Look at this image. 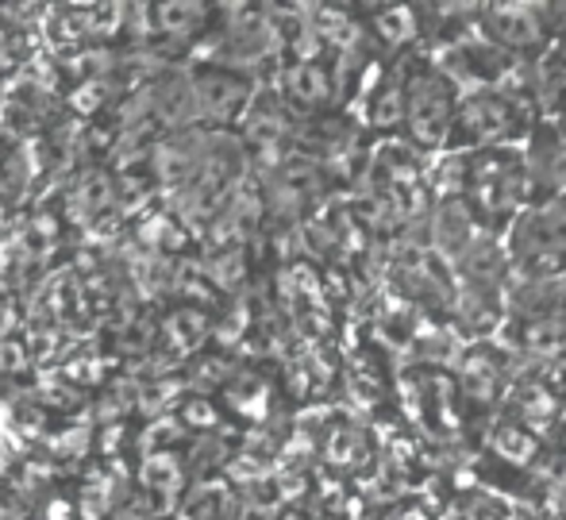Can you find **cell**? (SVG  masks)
Listing matches in <instances>:
<instances>
[{
	"instance_id": "11",
	"label": "cell",
	"mask_w": 566,
	"mask_h": 520,
	"mask_svg": "<svg viewBox=\"0 0 566 520\" xmlns=\"http://www.w3.org/2000/svg\"><path fill=\"white\" fill-rule=\"evenodd\" d=\"M170 335L181 347H197V343L209 335V320H205L201 309H178L170 316Z\"/></svg>"
},
{
	"instance_id": "17",
	"label": "cell",
	"mask_w": 566,
	"mask_h": 520,
	"mask_svg": "<svg viewBox=\"0 0 566 520\" xmlns=\"http://www.w3.org/2000/svg\"><path fill=\"white\" fill-rule=\"evenodd\" d=\"M212 278H217L220 285H235V278H243V254L239 251H228L224 259L212 267Z\"/></svg>"
},
{
	"instance_id": "19",
	"label": "cell",
	"mask_w": 566,
	"mask_h": 520,
	"mask_svg": "<svg viewBox=\"0 0 566 520\" xmlns=\"http://www.w3.org/2000/svg\"><path fill=\"white\" fill-rule=\"evenodd\" d=\"M559 139L566 143V108H563V116H559Z\"/></svg>"
},
{
	"instance_id": "9",
	"label": "cell",
	"mask_w": 566,
	"mask_h": 520,
	"mask_svg": "<svg viewBox=\"0 0 566 520\" xmlns=\"http://www.w3.org/2000/svg\"><path fill=\"white\" fill-rule=\"evenodd\" d=\"M155 15H158V28H163L166 35L186 39L189 31L201 28L205 15H209V8H205V4H158Z\"/></svg>"
},
{
	"instance_id": "18",
	"label": "cell",
	"mask_w": 566,
	"mask_h": 520,
	"mask_svg": "<svg viewBox=\"0 0 566 520\" xmlns=\"http://www.w3.org/2000/svg\"><path fill=\"white\" fill-rule=\"evenodd\" d=\"M186 420L197 424V428H212L217 424V409L209 402H189L186 405Z\"/></svg>"
},
{
	"instance_id": "10",
	"label": "cell",
	"mask_w": 566,
	"mask_h": 520,
	"mask_svg": "<svg viewBox=\"0 0 566 520\" xmlns=\"http://www.w3.org/2000/svg\"><path fill=\"white\" fill-rule=\"evenodd\" d=\"M370 119L378 127H394L405 119V85L401 82H389L381 93H374L370 104Z\"/></svg>"
},
{
	"instance_id": "20",
	"label": "cell",
	"mask_w": 566,
	"mask_h": 520,
	"mask_svg": "<svg viewBox=\"0 0 566 520\" xmlns=\"http://www.w3.org/2000/svg\"><path fill=\"white\" fill-rule=\"evenodd\" d=\"M0 216H4V208H0Z\"/></svg>"
},
{
	"instance_id": "12",
	"label": "cell",
	"mask_w": 566,
	"mask_h": 520,
	"mask_svg": "<svg viewBox=\"0 0 566 520\" xmlns=\"http://www.w3.org/2000/svg\"><path fill=\"white\" fill-rule=\"evenodd\" d=\"M328 459L332 462H347V467H355V462L366 459V439L358 436L355 428H339L336 436L328 439Z\"/></svg>"
},
{
	"instance_id": "3",
	"label": "cell",
	"mask_w": 566,
	"mask_h": 520,
	"mask_svg": "<svg viewBox=\"0 0 566 520\" xmlns=\"http://www.w3.org/2000/svg\"><path fill=\"white\" fill-rule=\"evenodd\" d=\"M193 93L197 116L209 119V124H228L239 112L251 108V85L235 74H224V70H209V74L193 77Z\"/></svg>"
},
{
	"instance_id": "15",
	"label": "cell",
	"mask_w": 566,
	"mask_h": 520,
	"mask_svg": "<svg viewBox=\"0 0 566 520\" xmlns=\"http://www.w3.org/2000/svg\"><path fill=\"white\" fill-rule=\"evenodd\" d=\"M497 447H505L501 455H509V459H516V462H524V459L536 455V439L524 436V431H516V428L497 431Z\"/></svg>"
},
{
	"instance_id": "1",
	"label": "cell",
	"mask_w": 566,
	"mask_h": 520,
	"mask_svg": "<svg viewBox=\"0 0 566 520\" xmlns=\"http://www.w3.org/2000/svg\"><path fill=\"white\" fill-rule=\"evenodd\" d=\"M405 119H409L412 139L424 143V147H436V143L448 139L451 124L459 119L448 82L436 74L412 77V82L405 85Z\"/></svg>"
},
{
	"instance_id": "16",
	"label": "cell",
	"mask_w": 566,
	"mask_h": 520,
	"mask_svg": "<svg viewBox=\"0 0 566 520\" xmlns=\"http://www.w3.org/2000/svg\"><path fill=\"white\" fill-rule=\"evenodd\" d=\"M28 366V351L15 340H0V374H20Z\"/></svg>"
},
{
	"instance_id": "13",
	"label": "cell",
	"mask_w": 566,
	"mask_h": 520,
	"mask_svg": "<svg viewBox=\"0 0 566 520\" xmlns=\"http://www.w3.org/2000/svg\"><path fill=\"white\" fill-rule=\"evenodd\" d=\"M378 31L389 39V43H405V39L417 31V20H412V12L409 8H394V12H386L378 20Z\"/></svg>"
},
{
	"instance_id": "6",
	"label": "cell",
	"mask_w": 566,
	"mask_h": 520,
	"mask_svg": "<svg viewBox=\"0 0 566 520\" xmlns=\"http://www.w3.org/2000/svg\"><path fill=\"white\" fill-rule=\"evenodd\" d=\"M282 85H285V97L297 104V108H321L332 97L328 70L316 66V62H293L282 74Z\"/></svg>"
},
{
	"instance_id": "5",
	"label": "cell",
	"mask_w": 566,
	"mask_h": 520,
	"mask_svg": "<svg viewBox=\"0 0 566 520\" xmlns=\"http://www.w3.org/2000/svg\"><path fill=\"white\" fill-rule=\"evenodd\" d=\"M459 124L470 139L478 143H501L516 132V112L501 97H474L459 108Z\"/></svg>"
},
{
	"instance_id": "2",
	"label": "cell",
	"mask_w": 566,
	"mask_h": 520,
	"mask_svg": "<svg viewBox=\"0 0 566 520\" xmlns=\"http://www.w3.org/2000/svg\"><path fill=\"white\" fill-rule=\"evenodd\" d=\"M513 243L521 259L555 262L566 259V201H547L516 220Z\"/></svg>"
},
{
	"instance_id": "7",
	"label": "cell",
	"mask_w": 566,
	"mask_h": 520,
	"mask_svg": "<svg viewBox=\"0 0 566 520\" xmlns=\"http://www.w3.org/2000/svg\"><path fill=\"white\" fill-rule=\"evenodd\" d=\"M116 201V186L105 170H90L74 189V216L77 220H97Z\"/></svg>"
},
{
	"instance_id": "8",
	"label": "cell",
	"mask_w": 566,
	"mask_h": 520,
	"mask_svg": "<svg viewBox=\"0 0 566 520\" xmlns=\"http://www.w3.org/2000/svg\"><path fill=\"white\" fill-rule=\"evenodd\" d=\"M139 478H143V486H147L150 493H158V498H178V490H181V467H178V459H174L170 451H158V455H147L143 459V467H139Z\"/></svg>"
},
{
	"instance_id": "14",
	"label": "cell",
	"mask_w": 566,
	"mask_h": 520,
	"mask_svg": "<svg viewBox=\"0 0 566 520\" xmlns=\"http://www.w3.org/2000/svg\"><path fill=\"white\" fill-rule=\"evenodd\" d=\"M181 436V424H170V420H150V428L143 431V451L147 455H158L166 451L170 444H178Z\"/></svg>"
},
{
	"instance_id": "4",
	"label": "cell",
	"mask_w": 566,
	"mask_h": 520,
	"mask_svg": "<svg viewBox=\"0 0 566 520\" xmlns=\"http://www.w3.org/2000/svg\"><path fill=\"white\" fill-rule=\"evenodd\" d=\"M485 35L497 46H509V51H528V46H539L544 39V20H539V8L528 4H493L485 8L482 20Z\"/></svg>"
}]
</instances>
